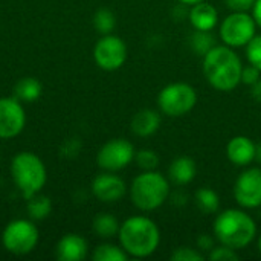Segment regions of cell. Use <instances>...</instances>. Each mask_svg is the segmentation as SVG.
Here are the masks:
<instances>
[{
    "label": "cell",
    "mask_w": 261,
    "mask_h": 261,
    "mask_svg": "<svg viewBox=\"0 0 261 261\" xmlns=\"http://www.w3.org/2000/svg\"><path fill=\"white\" fill-rule=\"evenodd\" d=\"M243 64L229 46H214L203 57V73L206 81L220 92H231L242 83Z\"/></svg>",
    "instance_id": "6da1fadb"
},
{
    "label": "cell",
    "mask_w": 261,
    "mask_h": 261,
    "mask_svg": "<svg viewBox=\"0 0 261 261\" xmlns=\"http://www.w3.org/2000/svg\"><path fill=\"white\" fill-rule=\"evenodd\" d=\"M121 248L132 257L145 258L156 252L161 243V232L158 225L144 216H133L127 219L119 228Z\"/></svg>",
    "instance_id": "7a4b0ae2"
},
{
    "label": "cell",
    "mask_w": 261,
    "mask_h": 261,
    "mask_svg": "<svg viewBox=\"0 0 261 261\" xmlns=\"http://www.w3.org/2000/svg\"><path fill=\"white\" fill-rule=\"evenodd\" d=\"M257 236L254 219L242 210H225L214 222V237L220 245L232 249H243Z\"/></svg>",
    "instance_id": "3957f363"
},
{
    "label": "cell",
    "mask_w": 261,
    "mask_h": 261,
    "mask_svg": "<svg viewBox=\"0 0 261 261\" xmlns=\"http://www.w3.org/2000/svg\"><path fill=\"white\" fill-rule=\"evenodd\" d=\"M170 196L168 180L158 171H144L130 187V199L141 211H153L162 206Z\"/></svg>",
    "instance_id": "277c9868"
},
{
    "label": "cell",
    "mask_w": 261,
    "mask_h": 261,
    "mask_svg": "<svg viewBox=\"0 0 261 261\" xmlns=\"http://www.w3.org/2000/svg\"><path fill=\"white\" fill-rule=\"evenodd\" d=\"M11 174L17 188L26 200L34 194H38L47 179L44 164L38 156L29 151L18 153L12 159Z\"/></svg>",
    "instance_id": "5b68a950"
},
{
    "label": "cell",
    "mask_w": 261,
    "mask_h": 261,
    "mask_svg": "<svg viewBox=\"0 0 261 261\" xmlns=\"http://www.w3.org/2000/svg\"><path fill=\"white\" fill-rule=\"evenodd\" d=\"M197 102V93L187 83H173L165 86L158 96L161 112L170 118H180L190 113Z\"/></svg>",
    "instance_id": "8992f818"
},
{
    "label": "cell",
    "mask_w": 261,
    "mask_h": 261,
    "mask_svg": "<svg viewBox=\"0 0 261 261\" xmlns=\"http://www.w3.org/2000/svg\"><path fill=\"white\" fill-rule=\"evenodd\" d=\"M257 23L252 15L242 11H234L220 24L219 34L222 41L229 47L246 46L255 35Z\"/></svg>",
    "instance_id": "52a82bcc"
},
{
    "label": "cell",
    "mask_w": 261,
    "mask_h": 261,
    "mask_svg": "<svg viewBox=\"0 0 261 261\" xmlns=\"http://www.w3.org/2000/svg\"><path fill=\"white\" fill-rule=\"evenodd\" d=\"M38 243V229L32 222L14 220L3 231L5 248L15 255H26Z\"/></svg>",
    "instance_id": "ba28073f"
},
{
    "label": "cell",
    "mask_w": 261,
    "mask_h": 261,
    "mask_svg": "<svg viewBox=\"0 0 261 261\" xmlns=\"http://www.w3.org/2000/svg\"><path fill=\"white\" fill-rule=\"evenodd\" d=\"M135 147L127 139H112L98 151V165L106 171H119L135 159Z\"/></svg>",
    "instance_id": "9c48e42d"
},
{
    "label": "cell",
    "mask_w": 261,
    "mask_h": 261,
    "mask_svg": "<svg viewBox=\"0 0 261 261\" xmlns=\"http://www.w3.org/2000/svg\"><path fill=\"white\" fill-rule=\"evenodd\" d=\"M93 58L102 70H118L127 60V46L116 35H104L93 49Z\"/></svg>",
    "instance_id": "30bf717a"
},
{
    "label": "cell",
    "mask_w": 261,
    "mask_h": 261,
    "mask_svg": "<svg viewBox=\"0 0 261 261\" xmlns=\"http://www.w3.org/2000/svg\"><path fill=\"white\" fill-rule=\"evenodd\" d=\"M234 199L242 208L261 206V168L254 167L243 171L234 184Z\"/></svg>",
    "instance_id": "8fae6325"
},
{
    "label": "cell",
    "mask_w": 261,
    "mask_h": 261,
    "mask_svg": "<svg viewBox=\"0 0 261 261\" xmlns=\"http://www.w3.org/2000/svg\"><path fill=\"white\" fill-rule=\"evenodd\" d=\"M26 115L18 99L0 98V139H11L24 128Z\"/></svg>",
    "instance_id": "7c38bea8"
},
{
    "label": "cell",
    "mask_w": 261,
    "mask_h": 261,
    "mask_svg": "<svg viewBox=\"0 0 261 261\" xmlns=\"http://www.w3.org/2000/svg\"><path fill=\"white\" fill-rule=\"evenodd\" d=\"M92 191L98 200L104 203H113V202L121 200L125 196L127 187H125V182L119 176L113 174L112 171H107L93 179Z\"/></svg>",
    "instance_id": "4fadbf2b"
},
{
    "label": "cell",
    "mask_w": 261,
    "mask_h": 261,
    "mask_svg": "<svg viewBox=\"0 0 261 261\" xmlns=\"http://www.w3.org/2000/svg\"><path fill=\"white\" fill-rule=\"evenodd\" d=\"M226 156L231 164L246 167L255 161V144L248 136H236L226 145Z\"/></svg>",
    "instance_id": "5bb4252c"
},
{
    "label": "cell",
    "mask_w": 261,
    "mask_h": 261,
    "mask_svg": "<svg viewBox=\"0 0 261 261\" xmlns=\"http://www.w3.org/2000/svg\"><path fill=\"white\" fill-rule=\"evenodd\" d=\"M87 255V242L78 234L64 236L55 249V257L60 261H81Z\"/></svg>",
    "instance_id": "9a60e30c"
},
{
    "label": "cell",
    "mask_w": 261,
    "mask_h": 261,
    "mask_svg": "<svg viewBox=\"0 0 261 261\" xmlns=\"http://www.w3.org/2000/svg\"><path fill=\"white\" fill-rule=\"evenodd\" d=\"M188 18L194 29L211 31L216 28V24L219 21V12L211 3H206L203 0V2L193 5V8L188 12Z\"/></svg>",
    "instance_id": "2e32d148"
},
{
    "label": "cell",
    "mask_w": 261,
    "mask_h": 261,
    "mask_svg": "<svg viewBox=\"0 0 261 261\" xmlns=\"http://www.w3.org/2000/svg\"><path fill=\"white\" fill-rule=\"evenodd\" d=\"M161 127V113L151 109L139 110L132 119V132L136 136L148 138L154 135Z\"/></svg>",
    "instance_id": "e0dca14e"
},
{
    "label": "cell",
    "mask_w": 261,
    "mask_h": 261,
    "mask_svg": "<svg viewBox=\"0 0 261 261\" xmlns=\"http://www.w3.org/2000/svg\"><path fill=\"white\" fill-rule=\"evenodd\" d=\"M196 174H197V165H196L194 159H191L188 156H180V158L174 159L168 168L170 180L177 185L191 184L194 180Z\"/></svg>",
    "instance_id": "ac0fdd59"
},
{
    "label": "cell",
    "mask_w": 261,
    "mask_h": 261,
    "mask_svg": "<svg viewBox=\"0 0 261 261\" xmlns=\"http://www.w3.org/2000/svg\"><path fill=\"white\" fill-rule=\"evenodd\" d=\"M41 95V84L35 78H23L15 84L14 89V98L20 102H32L37 101Z\"/></svg>",
    "instance_id": "d6986e66"
},
{
    "label": "cell",
    "mask_w": 261,
    "mask_h": 261,
    "mask_svg": "<svg viewBox=\"0 0 261 261\" xmlns=\"http://www.w3.org/2000/svg\"><path fill=\"white\" fill-rule=\"evenodd\" d=\"M194 202L196 206L203 213V214H216L220 210V197L217 193L211 188H200L194 194Z\"/></svg>",
    "instance_id": "ffe728a7"
},
{
    "label": "cell",
    "mask_w": 261,
    "mask_h": 261,
    "mask_svg": "<svg viewBox=\"0 0 261 261\" xmlns=\"http://www.w3.org/2000/svg\"><path fill=\"white\" fill-rule=\"evenodd\" d=\"M119 222L112 214H99L93 220V232L101 239H112L119 232Z\"/></svg>",
    "instance_id": "44dd1931"
},
{
    "label": "cell",
    "mask_w": 261,
    "mask_h": 261,
    "mask_svg": "<svg viewBox=\"0 0 261 261\" xmlns=\"http://www.w3.org/2000/svg\"><path fill=\"white\" fill-rule=\"evenodd\" d=\"M190 46H191L194 54L205 57L217 44H216V37L211 34V31H199V29H196V32L190 38Z\"/></svg>",
    "instance_id": "7402d4cb"
},
{
    "label": "cell",
    "mask_w": 261,
    "mask_h": 261,
    "mask_svg": "<svg viewBox=\"0 0 261 261\" xmlns=\"http://www.w3.org/2000/svg\"><path fill=\"white\" fill-rule=\"evenodd\" d=\"M52 205L49 197L46 196H38L34 194L32 197L28 199V213L32 220H43L50 214Z\"/></svg>",
    "instance_id": "603a6c76"
},
{
    "label": "cell",
    "mask_w": 261,
    "mask_h": 261,
    "mask_svg": "<svg viewBox=\"0 0 261 261\" xmlns=\"http://www.w3.org/2000/svg\"><path fill=\"white\" fill-rule=\"evenodd\" d=\"M92 258L95 261H125L128 258V254L119 246L104 243L95 249Z\"/></svg>",
    "instance_id": "cb8c5ba5"
},
{
    "label": "cell",
    "mask_w": 261,
    "mask_h": 261,
    "mask_svg": "<svg viewBox=\"0 0 261 261\" xmlns=\"http://www.w3.org/2000/svg\"><path fill=\"white\" fill-rule=\"evenodd\" d=\"M115 24H116V17L115 14L107 9V8H101L95 12L93 15V26L95 29L102 34V35H107L110 34L113 29H115Z\"/></svg>",
    "instance_id": "d4e9b609"
},
{
    "label": "cell",
    "mask_w": 261,
    "mask_h": 261,
    "mask_svg": "<svg viewBox=\"0 0 261 261\" xmlns=\"http://www.w3.org/2000/svg\"><path fill=\"white\" fill-rule=\"evenodd\" d=\"M136 165L144 170V171H151V170H156L158 165H159V156L156 154V151L153 150H139L138 153H135V159Z\"/></svg>",
    "instance_id": "484cf974"
},
{
    "label": "cell",
    "mask_w": 261,
    "mask_h": 261,
    "mask_svg": "<svg viewBox=\"0 0 261 261\" xmlns=\"http://www.w3.org/2000/svg\"><path fill=\"white\" fill-rule=\"evenodd\" d=\"M246 58L249 64L261 70V35H254V38L246 44Z\"/></svg>",
    "instance_id": "4316f807"
},
{
    "label": "cell",
    "mask_w": 261,
    "mask_h": 261,
    "mask_svg": "<svg viewBox=\"0 0 261 261\" xmlns=\"http://www.w3.org/2000/svg\"><path fill=\"white\" fill-rule=\"evenodd\" d=\"M208 258L211 261H237L240 257L236 249L220 245L217 248H213V251H210Z\"/></svg>",
    "instance_id": "83f0119b"
},
{
    "label": "cell",
    "mask_w": 261,
    "mask_h": 261,
    "mask_svg": "<svg viewBox=\"0 0 261 261\" xmlns=\"http://www.w3.org/2000/svg\"><path fill=\"white\" fill-rule=\"evenodd\" d=\"M205 258V255L197 251V249H193V248H177L173 251V254L170 255V260L171 261H202Z\"/></svg>",
    "instance_id": "f1b7e54d"
},
{
    "label": "cell",
    "mask_w": 261,
    "mask_h": 261,
    "mask_svg": "<svg viewBox=\"0 0 261 261\" xmlns=\"http://www.w3.org/2000/svg\"><path fill=\"white\" fill-rule=\"evenodd\" d=\"M261 78V70L258 67L249 64L248 67H243L242 69V83L246 84V86H252L255 84L258 80Z\"/></svg>",
    "instance_id": "f546056e"
},
{
    "label": "cell",
    "mask_w": 261,
    "mask_h": 261,
    "mask_svg": "<svg viewBox=\"0 0 261 261\" xmlns=\"http://www.w3.org/2000/svg\"><path fill=\"white\" fill-rule=\"evenodd\" d=\"M228 8L232 11H242V12H248L254 8L257 0H225Z\"/></svg>",
    "instance_id": "4dcf8cb0"
},
{
    "label": "cell",
    "mask_w": 261,
    "mask_h": 261,
    "mask_svg": "<svg viewBox=\"0 0 261 261\" xmlns=\"http://www.w3.org/2000/svg\"><path fill=\"white\" fill-rule=\"evenodd\" d=\"M213 248H214V239L211 236H208V234L199 236V239H197V249L199 251L210 254V251H213Z\"/></svg>",
    "instance_id": "1f68e13d"
},
{
    "label": "cell",
    "mask_w": 261,
    "mask_h": 261,
    "mask_svg": "<svg viewBox=\"0 0 261 261\" xmlns=\"http://www.w3.org/2000/svg\"><path fill=\"white\" fill-rule=\"evenodd\" d=\"M252 17L257 23V26L261 28V0H257L254 8H252Z\"/></svg>",
    "instance_id": "d6a6232c"
},
{
    "label": "cell",
    "mask_w": 261,
    "mask_h": 261,
    "mask_svg": "<svg viewBox=\"0 0 261 261\" xmlns=\"http://www.w3.org/2000/svg\"><path fill=\"white\" fill-rule=\"evenodd\" d=\"M251 87H252V90H251L252 98H254L257 102H261V78L255 83V84H252Z\"/></svg>",
    "instance_id": "836d02e7"
},
{
    "label": "cell",
    "mask_w": 261,
    "mask_h": 261,
    "mask_svg": "<svg viewBox=\"0 0 261 261\" xmlns=\"http://www.w3.org/2000/svg\"><path fill=\"white\" fill-rule=\"evenodd\" d=\"M173 203L174 205H179V206H182V205H185L187 203V200H188V197L184 194V193H180V191H177L176 194H173Z\"/></svg>",
    "instance_id": "e575fe53"
},
{
    "label": "cell",
    "mask_w": 261,
    "mask_h": 261,
    "mask_svg": "<svg viewBox=\"0 0 261 261\" xmlns=\"http://www.w3.org/2000/svg\"><path fill=\"white\" fill-rule=\"evenodd\" d=\"M255 161L261 164V144L255 145Z\"/></svg>",
    "instance_id": "d590c367"
},
{
    "label": "cell",
    "mask_w": 261,
    "mask_h": 261,
    "mask_svg": "<svg viewBox=\"0 0 261 261\" xmlns=\"http://www.w3.org/2000/svg\"><path fill=\"white\" fill-rule=\"evenodd\" d=\"M180 3H184V5H196V3H199V2H203V0H179Z\"/></svg>",
    "instance_id": "8d00e7d4"
},
{
    "label": "cell",
    "mask_w": 261,
    "mask_h": 261,
    "mask_svg": "<svg viewBox=\"0 0 261 261\" xmlns=\"http://www.w3.org/2000/svg\"><path fill=\"white\" fill-rule=\"evenodd\" d=\"M258 249H260V254H261V236H260V239H258Z\"/></svg>",
    "instance_id": "74e56055"
}]
</instances>
